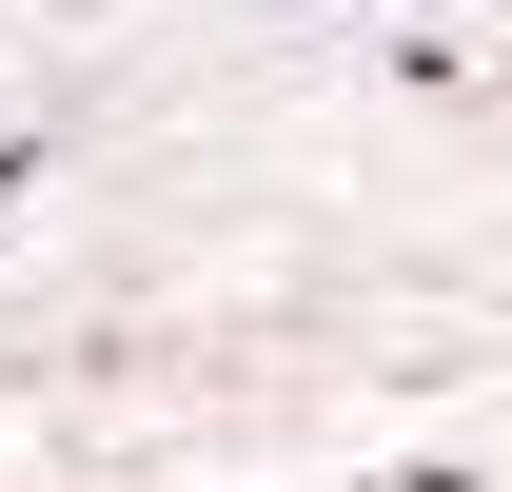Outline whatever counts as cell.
<instances>
[{"instance_id": "6da1fadb", "label": "cell", "mask_w": 512, "mask_h": 492, "mask_svg": "<svg viewBox=\"0 0 512 492\" xmlns=\"http://www.w3.org/2000/svg\"><path fill=\"white\" fill-rule=\"evenodd\" d=\"M20 178H40V138H0V197H20Z\"/></svg>"}]
</instances>
